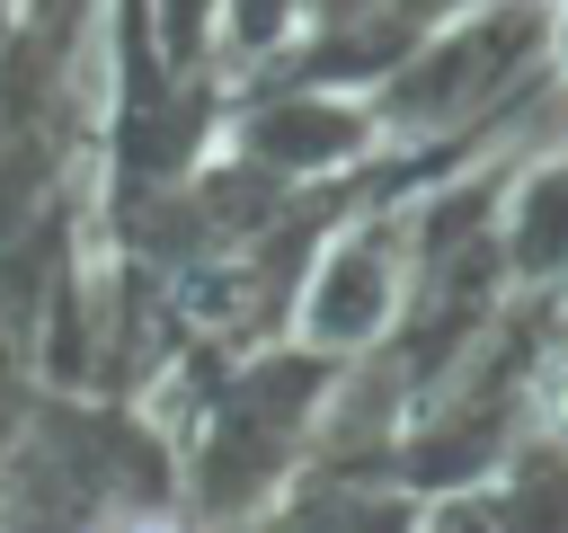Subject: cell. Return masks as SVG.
I'll return each instance as SVG.
<instances>
[{"instance_id":"6da1fadb","label":"cell","mask_w":568,"mask_h":533,"mask_svg":"<svg viewBox=\"0 0 568 533\" xmlns=\"http://www.w3.org/2000/svg\"><path fill=\"white\" fill-rule=\"evenodd\" d=\"M532 409H541V426H550V435H568V364H550V373H541Z\"/></svg>"}]
</instances>
